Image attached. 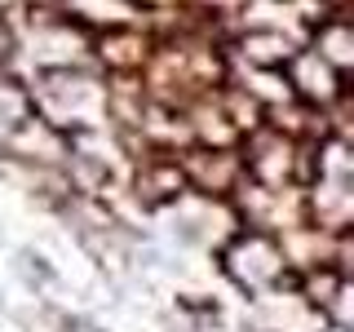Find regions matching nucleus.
<instances>
[{"label": "nucleus", "mask_w": 354, "mask_h": 332, "mask_svg": "<svg viewBox=\"0 0 354 332\" xmlns=\"http://www.w3.org/2000/svg\"><path fill=\"white\" fill-rule=\"evenodd\" d=\"M18 261H22V266H27V270H31V279H40V284H58V270H53V266L44 261L40 252L22 248V252H18Z\"/></svg>", "instance_id": "f257e3e1"}]
</instances>
